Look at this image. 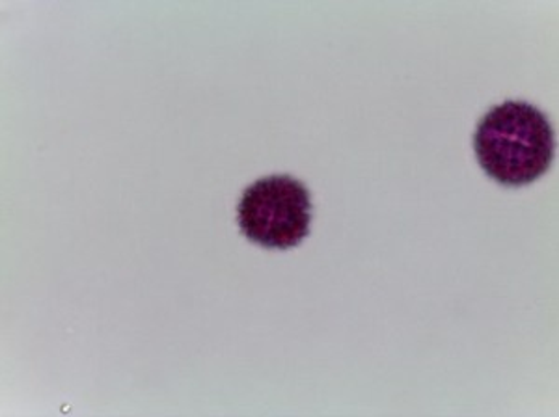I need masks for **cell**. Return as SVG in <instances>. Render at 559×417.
<instances>
[{
  "mask_svg": "<svg viewBox=\"0 0 559 417\" xmlns=\"http://www.w3.org/2000/svg\"><path fill=\"white\" fill-rule=\"evenodd\" d=\"M474 150L496 183H534L552 163L556 139L547 116L526 102L496 105L477 123Z\"/></svg>",
  "mask_w": 559,
  "mask_h": 417,
  "instance_id": "1",
  "label": "cell"
},
{
  "mask_svg": "<svg viewBox=\"0 0 559 417\" xmlns=\"http://www.w3.org/2000/svg\"><path fill=\"white\" fill-rule=\"evenodd\" d=\"M242 235L265 248L297 247L310 234L312 198L293 176H267L250 184L237 205Z\"/></svg>",
  "mask_w": 559,
  "mask_h": 417,
  "instance_id": "2",
  "label": "cell"
}]
</instances>
